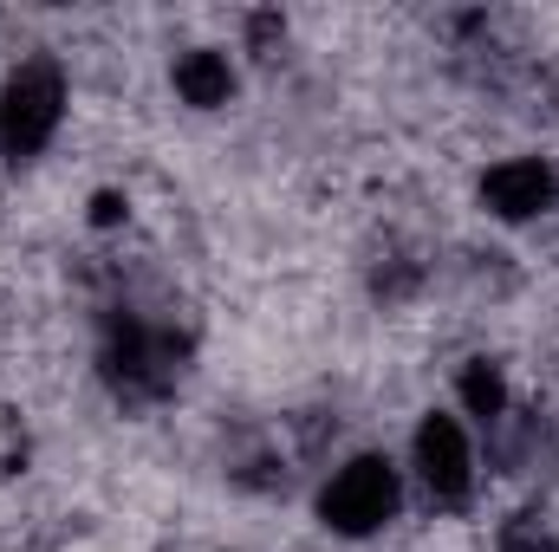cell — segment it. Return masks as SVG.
Returning <instances> with one entry per match:
<instances>
[{
	"instance_id": "1",
	"label": "cell",
	"mask_w": 559,
	"mask_h": 552,
	"mask_svg": "<svg viewBox=\"0 0 559 552\" xmlns=\"http://www.w3.org/2000/svg\"><path fill=\"white\" fill-rule=\"evenodd\" d=\"M105 377L124 404H156L176 391L182 377V345L169 325L143 319V312H111V332H105Z\"/></svg>"
},
{
	"instance_id": "2",
	"label": "cell",
	"mask_w": 559,
	"mask_h": 552,
	"mask_svg": "<svg viewBox=\"0 0 559 552\" xmlns=\"http://www.w3.org/2000/svg\"><path fill=\"white\" fill-rule=\"evenodd\" d=\"M404 507V475L391 468V455H352L345 468H332V481L319 488V520L338 540H371L397 520Z\"/></svg>"
},
{
	"instance_id": "3",
	"label": "cell",
	"mask_w": 559,
	"mask_h": 552,
	"mask_svg": "<svg viewBox=\"0 0 559 552\" xmlns=\"http://www.w3.org/2000/svg\"><path fill=\"white\" fill-rule=\"evenodd\" d=\"M59 124H66V72H59V59L33 52L0 85V149L13 163H26L59 137Z\"/></svg>"
},
{
	"instance_id": "4",
	"label": "cell",
	"mask_w": 559,
	"mask_h": 552,
	"mask_svg": "<svg viewBox=\"0 0 559 552\" xmlns=\"http://www.w3.org/2000/svg\"><path fill=\"white\" fill-rule=\"evenodd\" d=\"M411 468H417L423 494L436 501V507H468L475 501V442H468V429H462V416L449 410H429L417 422V435H411Z\"/></svg>"
},
{
	"instance_id": "5",
	"label": "cell",
	"mask_w": 559,
	"mask_h": 552,
	"mask_svg": "<svg viewBox=\"0 0 559 552\" xmlns=\"http://www.w3.org/2000/svg\"><path fill=\"white\" fill-rule=\"evenodd\" d=\"M481 208L495 215V221H540L547 208L559 202V176L547 156H508V163H495L488 176H481Z\"/></svg>"
},
{
	"instance_id": "6",
	"label": "cell",
	"mask_w": 559,
	"mask_h": 552,
	"mask_svg": "<svg viewBox=\"0 0 559 552\" xmlns=\"http://www.w3.org/2000/svg\"><path fill=\"white\" fill-rule=\"evenodd\" d=\"M169 85H176V98H182V105H195V111H222V105L235 98V65H228V52L195 46V52H182V59H176Z\"/></svg>"
},
{
	"instance_id": "7",
	"label": "cell",
	"mask_w": 559,
	"mask_h": 552,
	"mask_svg": "<svg viewBox=\"0 0 559 552\" xmlns=\"http://www.w3.org/2000/svg\"><path fill=\"white\" fill-rule=\"evenodd\" d=\"M455 397H462V410L475 416L481 429H495L501 416L514 410V397H508V371H501L495 358H468L462 377H455Z\"/></svg>"
},
{
	"instance_id": "8",
	"label": "cell",
	"mask_w": 559,
	"mask_h": 552,
	"mask_svg": "<svg viewBox=\"0 0 559 552\" xmlns=\"http://www.w3.org/2000/svg\"><path fill=\"white\" fill-rule=\"evenodd\" d=\"M20 461H26V429L13 410H0V468H20Z\"/></svg>"
},
{
	"instance_id": "9",
	"label": "cell",
	"mask_w": 559,
	"mask_h": 552,
	"mask_svg": "<svg viewBox=\"0 0 559 552\" xmlns=\"http://www.w3.org/2000/svg\"><path fill=\"white\" fill-rule=\"evenodd\" d=\"M501 552H559V547H554V533H540V527H514L501 540Z\"/></svg>"
}]
</instances>
